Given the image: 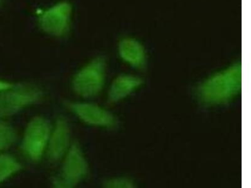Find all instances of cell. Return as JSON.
Returning a JSON list of instances; mask_svg holds the SVG:
<instances>
[{
	"mask_svg": "<svg viewBox=\"0 0 251 188\" xmlns=\"http://www.w3.org/2000/svg\"><path fill=\"white\" fill-rule=\"evenodd\" d=\"M23 169V165L15 156L6 152L0 153V185Z\"/></svg>",
	"mask_w": 251,
	"mask_h": 188,
	"instance_id": "11",
	"label": "cell"
},
{
	"mask_svg": "<svg viewBox=\"0 0 251 188\" xmlns=\"http://www.w3.org/2000/svg\"><path fill=\"white\" fill-rule=\"evenodd\" d=\"M102 186L106 188H132L134 187V183L128 178L115 177L105 180Z\"/></svg>",
	"mask_w": 251,
	"mask_h": 188,
	"instance_id": "13",
	"label": "cell"
},
{
	"mask_svg": "<svg viewBox=\"0 0 251 188\" xmlns=\"http://www.w3.org/2000/svg\"><path fill=\"white\" fill-rule=\"evenodd\" d=\"M117 50L120 59L132 68L143 69L147 65V51L142 43L135 38L129 36L121 38Z\"/></svg>",
	"mask_w": 251,
	"mask_h": 188,
	"instance_id": "9",
	"label": "cell"
},
{
	"mask_svg": "<svg viewBox=\"0 0 251 188\" xmlns=\"http://www.w3.org/2000/svg\"><path fill=\"white\" fill-rule=\"evenodd\" d=\"M74 9L67 0H61L39 9L37 12L38 25L45 34L54 39H64L73 27Z\"/></svg>",
	"mask_w": 251,
	"mask_h": 188,
	"instance_id": "4",
	"label": "cell"
},
{
	"mask_svg": "<svg viewBox=\"0 0 251 188\" xmlns=\"http://www.w3.org/2000/svg\"><path fill=\"white\" fill-rule=\"evenodd\" d=\"M73 142L68 120L64 116H59L51 126L46 154L47 160L51 163L61 161Z\"/></svg>",
	"mask_w": 251,
	"mask_h": 188,
	"instance_id": "8",
	"label": "cell"
},
{
	"mask_svg": "<svg viewBox=\"0 0 251 188\" xmlns=\"http://www.w3.org/2000/svg\"><path fill=\"white\" fill-rule=\"evenodd\" d=\"M13 84H14L12 82L0 78V92L5 90L6 89L10 88V87H12Z\"/></svg>",
	"mask_w": 251,
	"mask_h": 188,
	"instance_id": "14",
	"label": "cell"
},
{
	"mask_svg": "<svg viewBox=\"0 0 251 188\" xmlns=\"http://www.w3.org/2000/svg\"><path fill=\"white\" fill-rule=\"evenodd\" d=\"M61 169L51 179V185L55 188H73L89 176L90 168L81 145L73 141L70 149L62 158Z\"/></svg>",
	"mask_w": 251,
	"mask_h": 188,
	"instance_id": "5",
	"label": "cell"
},
{
	"mask_svg": "<svg viewBox=\"0 0 251 188\" xmlns=\"http://www.w3.org/2000/svg\"><path fill=\"white\" fill-rule=\"evenodd\" d=\"M17 130L5 120H0V153L11 148L17 142Z\"/></svg>",
	"mask_w": 251,
	"mask_h": 188,
	"instance_id": "12",
	"label": "cell"
},
{
	"mask_svg": "<svg viewBox=\"0 0 251 188\" xmlns=\"http://www.w3.org/2000/svg\"><path fill=\"white\" fill-rule=\"evenodd\" d=\"M45 93L42 87L33 83L14 84L10 88L0 92V120L17 114L43 100Z\"/></svg>",
	"mask_w": 251,
	"mask_h": 188,
	"instance_id": "3",
	"label": "cell"
},
{
	"mask_svg": "<svg viewBox=\"0 0 251 188\" xmlns=\"http://www.w3.org/2000/svg\"><path fill=\"white\" fill-rule=\"evenodd\" d=\"M141 78L128 73L117 76L110 84L107 94V102L111 104L122 101L142 86Z\"/></svg>",
	"mask_w": 251,
	"mask_h": 188,
	"instance_id": "10",
	"label": "cell"
},
{
	"mask_svg": "<svg viewBox=\"0 0 251 188\" xmlns=\"http://www.w3.org/2000/svg\"><path fill=\"white\" fill-rule=\"evenodd\" d=\"M64 106L80 122L89 126L113 129L118 126L117 118L111 112L96 103L66 101Z\"/></svg>",
	"mask_w": 251,
	"mask_h": 188,
	"instance_id": "7",
	"label": "cell"
},
{
	"mask_svg": "<svg viewBox=\"0 0 251 188\" xmlns=\"http://www.w3.org/2000/svg\"><path fill=\"white\" fill-rule=\"evenodd\" d=\"M51 126L43 116L31 118L25 128L20 142V152L26 160L33 163H40L46 156Z\"/></svg>",
	"mask_w": 251,
	"mask_h": 188,
	"instance_id": "6",
	"label": "cell"
},
{
	"mask_svg": "<svg viewBox=\"0 0 251 188\" xmlns=\"http://www.w3.org/2000/svg\"><path fill=\"white\" fill-rule=\"evenodd\" d=\"M3 1V0H0V4L1 3V2Z\"/></svg>",
	"mask_w": 251,
	"mask_h": 188,
	"instance_id": "15",
	"label": "cell"
},
{
	"mask_svg": "<svg viewBox=\"0 0 251 188\" xmlns=\"http://www.w3.org/2000/svg\"><path fill=\"white\" fill-rule=\"evenodd\" d=\"M242 66L235 63L206 78L197 87V97L207 106L227 104L241 93Z\"/></svg>",
	"mask_w": 251,
	"mask_h": 188,
	"instance_id": "1",
	"label": "cell"
},
{
	"mask_svg": "<svg viewBox=\"0 0 251 188\" xmlns=\"http://www.w3.org/2000/svg\"><path fill=\"white\" fill-rule=\"evenodd\" d=\"M107 60L96 56L76 71L71 79L73 93L84 99L98 97L104 90L106 82Z\"/></svg>",
	"mask_w": 251,
	"mask_h": 188,
	"instance_id": "2",
	"label": "cell"
}]
</instances>
